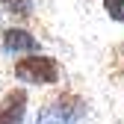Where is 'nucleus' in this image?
<instances>
[{
  "instance_id": "nucleus-1",
  "label": "nucleus",
  "mask_w": 124,
  "mask_h": 124,
  "mask_svg": "<svg viewBox=\"0 0 124 124\" xmlns=\"http://www.w3.org/2000/svg\"><path fill=\"white\" fill-rule=\"evenodd\" d=\"M12 77L24 86H39V89H53L62 83V65L50 53H30L15 59Z\"/></svg>"
},
{
  "instance_id": "nucleus-2",
  "label": "nucleus",
  "mask_w": 124,
  "mask_h": 124,
  "mask_svg": "<svg viewBox=\"0 0 124 124\" xmlns=\"http://www.w3.org/2000/svg\"><path fill=\"white\" fill-rule=\"evenodd\" d=\"M89 115V101L80 92H56L53 98L41 103V109L36 115V124H83Z\"/></svg>"
},
{
  "instance_id": "nucleus-3",
  "label": "nucleus",
  "mask_w": 124,
  "mask_h": 124,
  "mask_svg": "<svg viewBox=\"0 0 124 124\" xmlns=\"http://www.w3.org/2000/svg\"><path fill=\"white\" fill-rule=\"evenodd\" d=\"M0 47L6 56H30V53H41L39 36H33L24 27H6L0 33Z\"/></svg>"
},
{
  "instance_id": "nucleus-4",
  "label": "nucleus",
  "mask_w": 124,
  "mask_h": 124,
  "mask_svg": "<svg viewBox=\"0 0 124 124\" xmlns=\"http://www.w3.org/2000/svg\"><path fill=\"white\" fill-rule=\"evenodd\" d=\"M27 109H30L27 89H21V86L6 89V95L0 98V124H24Z\"/></svg>"
},
{
  "instance_id": "nucleus-5",
  "label": "nucleus",
  "mask_w": 124,
  "mask_h": 124,
  "mask_svg": "<svg viewBox=\"0 0 124 124\" xmlns=\"http://www.w3.org/2000/svg\"><path fill=\"white\" fill-rule=\"evenodd\" d=\"M0 6H3L6 15H12V18H30L36 9L33 0H0Z\"/></svg>"
},
{
  "instance_id": "nucleus-6",
  "label": "nucleus",
  "mask_w": 124,
  "mask_h": 124,
  "mask_svg": "<svg viewBox=\"0 0 124 124\" xmlns=\"http://www.w3.org/2000/svg\"><path fill=\"white\" fill-rule=\"evenodd\" d=\"M103 12L109 15L112 21H124V0H103Z\"/></svg>"
}]
</instances>
